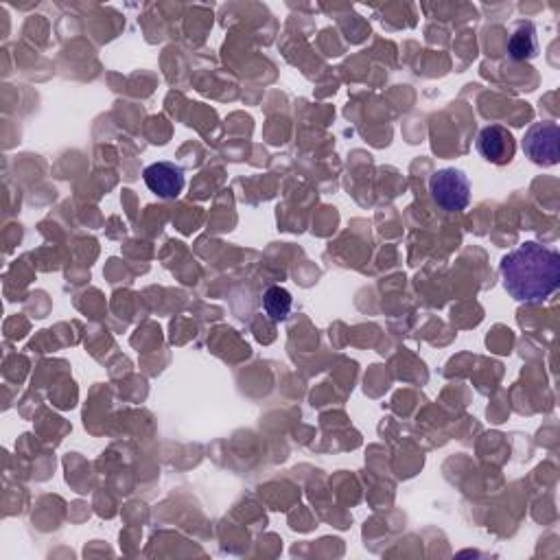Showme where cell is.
<instances>
[{
  "label": "cell",
  "instance_id": "cell-1",
  "mask_svg": "<svg viewBox=\"0 0 560 560\" xmlns=\"http://www.w3.org/2000/svg\"><path fill=\"white\" fill-rule=\"evenodd\" d=\"M499 272L517 302L541 305L560 287V254L547 245L525 241L501 259Z\"/></svg>",
  "mask_w": 560,
  "mask_h": 560
},
{
  "label": "cell",
  "instance_id": "cell-2",
  "mask_svg": "<svg viewBox=\"0 0 560 560\" xmlns=\"http://www.w3.org/2000/svg\"><path fill=\"white\" fill-rule=\"evenodd\" d=\"M429 193L442 210L460 213L471 204V182L469 175L460 169H440L429 180Z\"/></svg>",
  "mask_w": 560,
  "mask_h": 560
},
{
  "label": "cell",
  "instance_id": "cell-3",
  "mask_svg": "<svg viewBox=\"0 0 560 560\" xmlns=\"http://www.w3.org/2000/svg\"><path fill=\"white\" fill-rule=\"evenodd\" d=\"M560 130L556 123H534L523 136V151L534 165L554 167L560 160Z\"/></svg>",
  "mask_w": 560,
  "mask_h": 560
},
{
  "label": "cell",
  "instance_id": "cell-4",
  "mask_svg": "<svg viewBox=\"0 0 560 560\" xmlns=\"http://www.w3.org/2000/svg\"><path fill=\"white\" fill-rule=\"evenodd\" d=\"M143 180L147 184V189L162 197V200H175L184 191V171L182 167L175 165V162H154L143 171Z\"/></svg>",
  "mask_w": 560,
  "mask_h": 560
},
{
  "label": "cell",
  "instance_id": "cell-5",
  "mask_svg": "<svg viewBox=\"0 0 560 560\" xmlns=\"http://www.w3.org/2000/svg\"><path fill=\"white\" fill-rule=\"evenodd\" d=\"M477 151L493 165H508L517 154V143L512 132L501 125H488L477 136Z\"/></svg>",
  "mask_w": 560,
  "mask_h": 560
},
{
  "label": "cell",
  "instance_id": "cell-6",
  "mask_svg": "<svg viewBox=\"0 0 560 560\" xmlns=\"http://www.w3.org/2000/svg\"><path fill=\"white\" fill-rule=\"evenodd\" d=\"M539 53V40H536V29L530 22H525L515 33L510 35L508 40V55L515 62H525L532 60Z\"/></svg>",
  "mask_w": 560,
  "mask_h": 560
},
{
  "label": "cell",
  "instance_id": "cell-7",
  "mask_svg": "<svg viewBox=\"0 0 560 560\" xmlns=\"http://www.w3.org/2000/svg\"><path fill=\"white\" fill-rule=\"evenodd\" d=\"M291 305H294V300H291V294L285 287L274 285L265 291L263 311L272 322L287 320V315L291 313Z\"/></svg>",
  "mask_w": 560,
  "mask_h": 560
}]
</instances>
